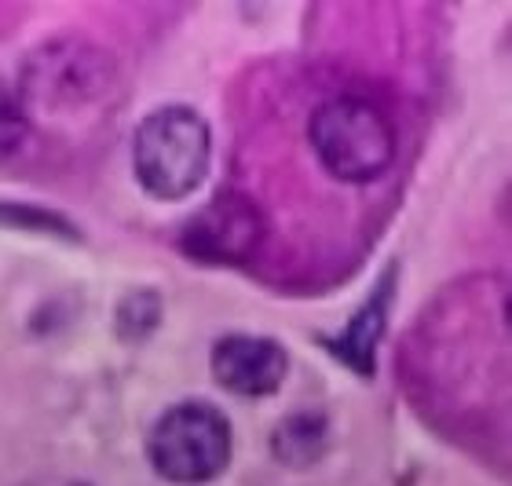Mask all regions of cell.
Masks as SVG:
<instances>
[{
  "label": "cell",
  "mask_w": 512,
  "mask_h": 486,
  "mask_svg": "<svg viewBox=\"0 0 512 486\" xmlns=\"http://www.w3.org/2000/svg\"><path fill=\"white\" fill-rule=\"evenodd\" d=\"M209 158V125L191 106H161L136 132V176L161 201H180L198 191Z\"/></svg>",
  "instance_id": "cell-1"
},
{
  "label": "cell",
  "mask_w": 512,
  "mask_h": 486,
  "mask_svg": "<svg viewBox=\"0 0 512 486\" xmlns=\"http://www.w3.org/2000/svg\"><path fill=\"white\" fill-rule=\"evenodd\" d=\"M231 424L209 402H180L158 417L150 428L147 457L154 472L169 483H209L231 465Z\"/></svg>",
  "instance_id": "cell-2"
},
{
  "label": "cell",
  "mask_w": 512,
  "mask_h": 486,
  "mask_svg": "<svg viewBox=\"0 0 512 486\" xmlns=\"http://www.w3.org/2000/svg\"><path fill=\"white\" fill-rule=\"evenodd\" d=\"M315 154L337 180L370 183L395 158V128L381 106L341 96L322 103L311 117Z\"/></svg>",
  "instance_id": "cell-3"
},
{
  "label": "cell",
  "mask_w": 512,
  "mask_h": 486,
  "mask_svg": "<svg viewBox=\"0 0 512 486\" xmlns=\"http://www.w3.org/2000/svg\"><path fill=\"white\" fill-rule=\"evenodd\" d=\"M289 370L286 348L271 337H253V333H231L216 340L213 348V377L235 395L260 399L282 388Z\"/></svg>",
  "instance_id": "cell-4"
},
{
  "label": "cell",
  "mask_w": 512,
  "mask_h": 486,
  "mask_svg": "<svg viewBox=\"0 0 512 486\" xmlns=\"http://www.w3.org/2000/svg\"><path fill=\"white\" fill-rule=\"evenodd\" d=\"M26 136V114H22V103L11 96L8 85H0V154L15 150Z\"/></svg>",
  "instance_id": "cell-5"
},
{
  "label": "cell",
  "mask_w": 512,
  "mask_h": 486,
  "mask_svg": "<svg viewBox=\"0 0 512 486\" xmlns=\"http://www.w3.org/2000/svg\"><path fill=\"white\" fill-rule=\"evenodd\" d=\"M77 486H85V483H77Z\"/></svg>",
  "instance_id": "cell-6"
}]
</instances>
